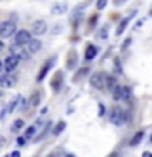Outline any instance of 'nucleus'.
Returning a JSON list of instances; mask_svg holds the SVG:
<instances>
[{
	"label": "nucleus",
	"instance_id": "obj_35",
	"mask_svg": "<svg viewBox=\"0 0 152 157\" xmlns=\"http://www.w3.org/2000/svg\"><path fill=\"white\" fill-rule=\"evenodd\" d=\"M66 157H75V155H74V154H67Z\"/></svg>",
	"mask_w": 152,
	"mask_h": 157
},
{
	"label": "nucleus",
	"instance_id": "obj_11",
	"mask_svg": "<svg viewBox=\"0 0 152 157\" xmlns=\"http://www.w3.org/2000/svg\"><path fill=\"white\" fill-rule=\"evenodd\" d=\"M26 46H28V52L34 54V52H38L39 49H41V41H39V39H31Z\"/></svg>",
	"mask_w": 152,
	"mask_h": 157
},
{
	"label": "nucleus",
	"instance_id": "obj_25",
	"mask_svg": "<svg viewBox=\"0 0 152 157\" xmlns=\"http://www.w3.org/2000/svg\"><path fill=\"white\" fill-rule=\"evenodd\" d=\"M106 3H108V0H97V8L98 10H103L106 7Z\"/></svg>",
	"mask_w": 152,
	"mask_h": 157
},
{
	"label": "nucleus",
	"instance_id": "obj_33",
	"mask_svg": "<svg viewBox=\"0 0 152 157\" xmlns=\"http://www.w3.org/2000/svg\"><path fill=\"white\" fill-rule=\"evenodd\" d=\"M2 71H3V62L0 61V74H2Z\"/></svg>",
	"mask_w": 152,
	"mask_h": 157
},
{
	"label": "nucleus",
	"instance_id": "obj_37",
	"mask_svg": "<svg viewBox=\"0 0 152 157\" xmlns=\"http://www.w3.org/2000/svg\"><path fill=\"white\" fill-rule=\"evenodd\" d=\"M149 142H152V136H150V139H149Z\"/></svg>",
	"mask_w": 152,
	"mask_h": 157
},
{
	"label": "nucleus",
	"instance_id": "obj_13",
	"mask_svg": "<svg viewBox=\"0 0 152 157\" xmlns=\"http://www.w3.org/2000/svg\"><path fill=\"white\" fill-rule=\"evenodd\" d=\"M51 12H52L54 15H62V13H66V12H67V3H54L52 8H51Z\"/></svg>",
	"mask_w": 152,
	"mask_h": 157
},
{
	"label": "nucleus",
	"instance_id": "obj_18",
	"mask_svg": "<svg viewBox=\"0 0 152 157\" xmlns=\"http://www.w3.org/2000/svg\"><path fill=\"white\" fill-rule=\"evenodd\" d=\"M39 101H41V95H39V92H34L31 95V98H29V105H31V106H38Z\"/></svg>",
	"mask_w": 152,
	"mask_h": 157
},
{
	"label": "nucleus",
	"instance_id": "obj_3",
	"mask_svg": "<svg viewBox=\"0 0 152 157\" xmlns=\"http://www.w3.org/2000/svg\"><path fill=\"white\" fill-rule=\"evenodd\" d=\"M31 39H33L31 33L26 31V29H20V31H17V34H15V44H18V46H25V44H28Z\"/></svg>",
	"mask_w": 152,
	"mask_h": 157
},
{
	"label": "nucleus",
	"instance_id": "obj_7",
	"mask_svg": "<svg viewBox=\"0 0 152 157\" xmlns=\"http://www.w3.org/2000/svg\"><path fill=\"white\" fill-rule=\"evenodd\" d=\"M10 51L13 52V56H17L18 59H26L28 57V54H26V51H23L21 49V46H18V44H12V46H10Z\"/></svg>",
	"mask_w": 152,
	"mask_h": 157
},
{
	"label": "nucleus",
	"instance_id": "obj_1",
	"mask_svg": "<svg viewBox=\"0 0 152 157\" xmlns=\"http://www.w3.org/2000/svg\"><path fill=\"white\" fill-rule=\"evenodd\" d=\"M129 113H126V111H123L120 106H115L111 110V115H110V121L113 123V124H116V126H121V124H124V123H129Z\"/></svg>",
	"mask_w": 152,
	"mask_h": 157
},
{
	"label": "nucleus",
	"instance_id": "obj_10",
	"mask_svg": "<svg viewBox=\"0 0 152 157\" xmlns=\"http://www.w3.org/2000/svg\"><path fill=\"white\" fill-rule=\"evenodd\" d=\"M52 62H54V59H51V61H48L46 64L43 66V69H41V72L38 74V78L36 80L38 82H41V80H44V77H46V74L49 72V69H51V66H52Z\"/></svg>",
	"mask_w": 152,
	"mask_h": 157
},
{
	"label": "nucleus",
	"instance_id": "obj_15",
	"mask_svg": "<svg viewBox=\"0 0 152 157\" xmlns=\"http://www.w3.org/2000/svg\"><path fill=\"white\" fill-rule=\"evenodd\" d=\"M134 13H136V12H132V13L129 15V17H127V18H124V20H123V21L120 23V28L116 29V34H123V31H124V29H126V26H127V23H129V20H131L132 17H134Z\"/></svg>",
	"mask_w": 152,
	"mask_h": 157
},
{
	"label": "nucleus",
	"instance_id": "obj_20",
	"mask_svg": "<svg viewBox=\"0 0 152 157\" xmlns=\"http://www.w3.org/2000/svg\"><path fill=\"white\" fill-rule=\"evenodd\" d=\"M105 85L110 88V90H113V88L116 87V78L113 77V75H108V77H105Z\"/></svg>",
	"mask_w": 152,
	"mask_h": 157
},
{
	"label": "nucleus",
	"instance_id": "obj_26",
	"mask_svg": "<svg viewBox=\"0 0 152 157\" xmlns=\"http://www.w3.org/2000/svg\"><path fill=\"white\" fill-rule=\"evenodd\" d=\"M23 126H25V121L23 120H17V121H15V124H13V129H21Z\"/></svg>",
	"mask_w": 152,
	"mask_h": 157
},
{
	"label": "nucleus",
	"instance_id": "obj_28",
	"mask_svg": "<svg viewBox=\"0 0 152 157\" xmlns=\"http://www.w3.org/2000/svg\"><path fill=\"white\" fill-rule=\"evenodd\" d=\"M115 66H116V71H118V72H121V66H120V59H118V57L115 59Z\"/></svg>",
	"mask_w": 152,
	"mask_h": 157
},
{
	"label": "nucleus",
	"instance_id": "obj_38",
	"mask_svg": "<svg viewBox=\"0 0 152 157\" xmlns=\"http://www.w3.org/2000/svg\"><path fill=\"white\" fill-rule=\"evenodd\" d=\"M0 98H2V92H0Z\"/></svg>",
	"mask_w": 152,
	"mask_h": 157
},
{
	"label": "nucleus",
	"instance_id": "obj_36",
	"mask_svg": "<svg viewBox=\"0 0 152 157\" xmlns=\"http://www.w3.org/2000/svg\"><path fill=\"white\" fill-rule=\"evenodd\" d=\"M116 3H118V5H120V3H123V0H116Z\"/></svg>",
	"mask_w": 152,
	"mask_h": 157
},
{
	"label": "nucleus",
	"instance_id": "obj_17",
	"mask_svg": "<svg viewBox=\"0 0 152 157\" xmlns=\"http://www.w3.org/2000/svg\"><path fill=\"white\" fill-rule=\"evenodd\" d=\"M131 98H132V92H131V88H129V87H123V97H121V100H124V101H131Z\"/></svg>",
	"mask_w": 152,
	"mask_h": 157
},
{
	"label": "nucleus",
	"instance_id": "obj_14",
	"mask_svg": "<svg viewBox=\"0 0 152 157\" xmlns=\"http://www.w3.org/2000/svg\"><path fill=\"white\" fill-rule=\"evenodd\" d=\"M75 66H77V54L75 51H70L67 57V69H74Z\"/></svg>",
	"mask_w": 152,
	"mask_h": 157
},
{
	"label": "nucleus",
	"instance_id": "obj_27",
	"mask_svg": "<svg viewBox=\"0 0 152 157\" xmlns=\"http://www.w3.org/2000/svg\"><path fill=\"white\" fill-rule=\"evenodd\" d=\"M25 142H26V139H25V137H18V139H17V144H18V146H25Z\"/></svg>",
	"mask_w": 152,
	"mask_h": 157
},
{
	"label": "nucleus",
	"instance_id": "obj_32",
	"mask_svg": "<svg viewBox=\"0 0 152 157\" xmlns=\"http://www.w3.org/2000/svg\"><path fill=\"white\" fill-rule=\"evenodd\" d=\"M103 111H105V106L100 105V115H103Z\"/></svg>",
	"mask_w": 152,
	"mask_h": 157
},
{
	"label": "nucleus",
	"instance_id": "obj_29",
	"mask_svg": "<svg viewBox=\"0 0 152 157\" xmlns=\"http://www.w3.org/2000/svg\"><path fill=\"white\" fill-rule=\"evenodd\" d=\"M142 157H152V152H149V151L142 152Z\"/></svg>",
	"mask_w": 152,
	"mask_h": 157
},
{
	"label": "nucleus",
	"instance_id": "obj_16",
	"mask_svg": "<svg viewBox=\"0 0 152 157\" xmlns=\"http://www.w3.org/2000/svg\"><path fill=\"white\" fill-rule=\"evenodd\" d=\"M142 137H144V131H137L136 134H134V137L131 139V142H129V146H132V147H136L139 142L142 141Z\"/></svg>",
	"mask_w": 152,
	"mask_h": 157
},
{
	"label": "nucleus",
	"instance_id": "obj_9",
	"mask_svg": "<svg viewBox=\"0 0 152 157\" xmlns=\"http://www.w3.org/2000/svg\"><path fill=\"white\" fill-rule=\"evenodd\" d=\"M15 85V78L12 75H0V87L3 88H10Z\"/></svg>",
	"mask_w": 152,
	"mask_h": 157
},
{
	"label": "nucleus",
	"instance_id": "obj_8",
	"mask_svg": "<svg viewBox=\"0 0 152 157\" xmlns=\"http://www.w3.org/2000/svg\"><path fill=\"white\" fill-rule=\"evenodd\" d=\"M97 54H98V49H97L95 44H88L87 49H85V59H87V61H92V59H95Z\"/></svg>",
	"mask_w": 152,
	"mask_h": 157
},
{
	"label": "nucleus",
	"instance_id": "obj_39",
	"mask_svg": "<svg viewBox=\"0 0 152 157\" xmlns=\"http://www.w3.org/2000/svg\"><path fill=\"white\" fill-rule=\"evenodd\" d=\"M8 157H10V155H8Z\"/></svg>",
	"mask_w": 152,
	"mask_h": 157
},
{
	"label": "nucleus",
	"instance_id": "obj_5",
	"mask_svg": "<svg viewBox=\"0 0 152 157\" xmlns=\"http://www.w3.org/2000/svg\"><path fill=\"white\" fill-rule=\"evenodd\" d=\"M18 62H20V59L12 54V56H8V57L3 61V69H5L7 72H13L15 69L18 67Z\"/></svg>",
	"mask_w": 152,
	"mask_h": 157
},
{
	"label": "nucleus",
	"instance_id": "obj_23",
	"mask_svg": "<svg viewBox=\"0 0 152 157\" xmlns=\"http://www.w3.org/2000/svg\"><path fill=\"white\" fill-rule=\"evenodd\" d=\"M34 132H36V128H34V126H28L26 128V131H25V139H29V137H33L34 136Z\"/></svg>",
	"mask_w": 152,
	"mask_h": 157
},
{
	"label": "nucleus",
	"instance_id": "obj_2",
	"mask_svg": "<svg viewBox=\"0 0 152 157\" xmlns=\"http://www.w3.org/2000/svg\"><path fill=\"white\" fill-rule=\"evenodd\" d=\"M15 31H17V25H15L13 21H3V23H0V36H2V38L13 36Z\"/></svg>",
	"mask_w": 152,
	"mask_h": 157
},
{
	"label": "nucleus",
	"instance_id": "obj_4",
	"mask_svg": "<svg viewBox=\"0 0 152 157\" xmlns=\"http://www.w3.org/2000/svg\"><path fill=\"white\" fill-rule=\"evenodd\" d=\"M90 85L93 88H98V90H103L105 88V75L101 72H95L90 77Z\"/></svg>",
	"mask_w": 152,
	"mask_h": 157
},
{
	"label": "nucleus",
	"instance_id": "obj_21",
	"mask_svg": "<svg viewBox=\"0 0 152 157\" xmlns=\"http://www.w3.org/2000/svg\"><path fill=\"white\" fill-rule=\"evenodd\" d=\"M88 74V67H83V69H80V71H78L75 75H74V82H78L80 80V78L83 77V75H87Z\"/></svg>",
	"mask_w": 152,
	"mask_h": 157
},
{
	"label": "nucleus",
	"instance_id": "obj_30",
	"mask_svg": "<svg viewBox=\"0 0 152 157\" xmlns=\"http://www.w3.org/2000/svg\"><path fill=\"white\" fill-rule=\"evenodd\" d=\"M10 157H21V155H20L18 151H15V152H12V155H10Z\"/></svg>",
	"mask_w": 152,
	"mask_h": 157
},
{
	"label": "nucleus",
	"instance_id": "obj_24",
	"mask_svg": "<svg viewBox=\"0 0 152 157\" xmlns=\"http://www.w3.org/2000/svg\"><path fill=\"white\" fill-rule=\"evenodd\" d=\"M98 38L100 39H106L108 38V26H101V29L98 31Z\"/></svg>",
	"mask_w": 152,
	"mask_h": 157
},
{
	"label": "nucleus",
	"instance_id": "obj_19",
	"mask_svg": "<svg viewBox=\"0 0 152 157\" xmlns=\"http://www.w3.org/2000/svg\"><path fill=\"white\" fill-rule=\"evenodd\" d=\"M111 92H113V98H115L116 101L121 100V97H123V87H121V85H116Z\"/></svg>",
	"mask_w": 152,
	"mask_h": 157
},
{
	"label": "nucleus",
	"instance_id": "obj_22",
	"mask_svg": "<svg viewBox=\"0 0 152 157\" xmlns=\"http://www.w3.org/2000/svg\"><path fill=\"white\" fill-rule=\"evenodd\" d=\"M64 129H66V121H59L57 124H56V128H54V134L59 136Z\"/></svg>",
	"mask_w": 152,
	"mask_h": 157
},
{
	"label": "nucleus",
	"instance_id": "obj_12",
	"mask_svg": "<svg viewBox=\"0 0 152 157\" xmlns=\"http://www.w3.org/2000/svg\"><path fill=\"white\" fill-rule=\"evenodd\" d=\"M61 85H62V74L61 72H56V75H54V78H52V82H51V87H52V90H59L61 88Z\"/></svg>",
	"mask_w": 152,
	"mask_h": 157
},
{
	"label": "nucleus",
	"instance_id": "obj_34",
	"mask_svg": "<svg viewBox=\"0 0 152 157\" xmlns=\"http://www.w3.org/2000/svg\"><path fill=\"white\" fill-rule=\"evenodd\" d=\"M2 49H3V41L0 39V51H2Z\"/></svg>",
	"mask_w": 152,
	"mask_h": 157
},
{
	"label": "nucleus",
	"instance_id": "obj_31",
	"mask_svg": "<svg viewBox=\"0 0 152 157\" xmlns=\"http://www.w3.org/2000/svg\"><path fill=\"white\" fill-rule=\"evenodd\" d=\"M108 157H121V155H120V152H113V154H110Z\"/></svg>",
	"mask_w": 152,
	"mask_h": 157
},
{
	"label": "nucleus",
	"instance_id": "obj_6",
	"mask_svg": "<svg viewBox=\"0 0 152 157\" xmlns=\"http://www.w3.org/2000/svg\"><path fill=\"white\" fill-rule=\"evenodd\" d=\"M46 29H48L46 21H43V20H38V21H34V23H33L31 33H33V34H36V36H41V34L46 33Z\"/></svg>",
	"mask_w": 152,
	"mask_h": 157
}]
</instances>
